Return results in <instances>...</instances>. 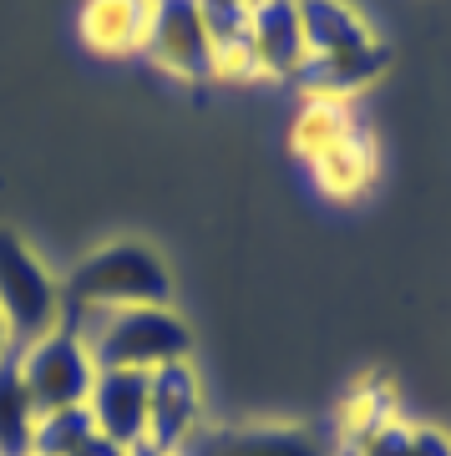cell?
<instances>
[{
  "label": "cell",
  "instance_id": "6da1fadb",
  "mask_svg": "<svg viewBox=\"0 0 451 456\" xmlns=\"http://www.w3.org/2000/svg\"><path fill=\"white\" fill-rule=\"evenodd\" d=\"M66 325L81 335L97 370H162L173 360H193V330L173 305H137V310L77 314Z\"/></svg>",
  "mask_w": 451,
  "mask_h": 456
},
{
  "label": "cell",
  "instance_id": "7a4b0ae2",
  "mask_svg": "<svg viewBox=\"0 0 451 456\" xmlns=\"http://www.w3.org/2000/svg\"><path fill=\"white\" fill-rule=\"evenodd\" d=\"M66 294V320L102 310H137V305H173V274L162 264L158 248L122 239L102 244L62 279Z\"/></svg>",
  "mask_w": 451,
  "mask_h": 456
},
{
  "label": "cell",
  "instance_id": "3957f363",
  "mask_svg": "<svg viewBox=\"0 0 451 456\" xmlns=\"http://www.w3.org/2000/svg\"><path fill=\"white\" fill-rule=\"evenodd\" d=\"M0 320L11 330L16 350H31L46 335L66 325V294L62 279L36 259L31 244L16 233H0Z\"/></svg>",
  "mask_w": 451,
  "mask_h": 456
},
{
  "label": "cell",
  "instance_id": "277c9868",
  "mask_svg": "<svg viewBox=\"0 0 451 456\" xmlns=\"http://www.w3.org/2000/svg\"><path fill=\"white\" fill-rule=\"evenodd\" d=\"M16 370L41 416L66 406H86V395L97 386V360L86 355V345L71 325H62L31 350H16Z\"/></svg>",
  "mask_w": 451,
  "mask_h": 456
},
{
  "label": "cell",
  "instance_id": "5b68a950",
  "mask_svg": "<svg viewBox=\"0 0 451 456\" xmlns=\"http://www.w3.org/2000/svg\"><path fill=\"white\" fill-rule=\"evenodd\" d=\"M203 426H209V416H203V380H198L193 360H173L147 375V452L183 456V446Z\"/></svg>",
  "mask_w": 451,
  "mask_h": 456
},
{
  "label": "cell",
  "instance_id": "8992f818",
  "mask_svg": "<svg viewBox=\"0 0 451 456\" xmlns=\"http://www.w3.org/2000/svg\"><path fill=\"white\" fill-rule=\"evenodd\" d=\"M183 456H340L335 436L305 421H234L203 426Z\"/></svg>",
  "mask_w": 451,
  "mask_h": 456
},
{
  "label": "cell",
  "instance_id": "52a82bcc",
  "mask_svg": "<svg viewBox=\"0 0 451 456\" xmlns=\"http://www.w3.org/2000/svg\"><path fill=\"white\" fill-rule=\"evenodd\" d=\"M143 56L177 82H213V36L203 26L198 0H158Z\"/></svg>",
  "mask_w": 451,
  "mask_h": 456
},
{
  "label": "cell",
  "instance_id": "ba28073f",
  "mask_svg": "<svg viewBox=\"0 0 451 456\" xmlns=\"http://www.w3.org/2000/svg\"><path fill=\"white\" fill-rule=\"evenodd\" d=\"M158 0H86L81 5V46L102 61H132L147 51Z\"/></svg>",
  "mask_w": 451,
  "mask_h": 456
},
{
  "label": "cell",
  "instance_id": "9c48e42d",
  "mask_svg": "<svg viewBox=\"0 0 451 456\" xmlns=\"http://www.w3.org/2000/svg\"><path fill=\"white\" fill-rule=\"evenodd\" d=\"M249 41L258 51L264 82H299V71L309 61L305 26H299V0H254Z\"/></svg>",
  "mask_w": 451,
  "mask_h": 456
},
{
  "label": "cell",
  "instance_id": "30bf717a",
  "mask_svg": "<svg viewBox=\"0 0 451 456\" xmlns=\"http://www.w3.org/2000/svg\"><path fill=\"white\" fill-rule=\"evenodd\" d=\"M86 411H92L102 436H112L137 452L147 436V375L143 370H97Z\"/></svg>",
  "mask_w": 451,
  "mask_h": 456
},
{
  "label": "cell",
  "instance_id": "8fae6325",
  "mask_svg": "<svg viewBox=\"0 0 451 456\" xmlns=\"http://www.w3.org/2000/svg\"><path fill=\"white\" fill-rule=\"evenodd\" d=\"M390 51L375 41L365 51H340V56H309L305 71H299V86H305V97H340L350 102L360 97L365 86L381 82V71H386Z\"/></svg>",
  "mask_w": 451,
  "mask_h": 456
},
{
  "label": "cell",
  "instance_id": "7c38bea8",
  "mask_svg": "<svg viewBox=\"0 0 451 456\" xmlns=\"http://www.w3.org/2000/svg\"><path fill=\"white\" fill-rule=\"evenodd\" d=\"M299 26H305L309 56H340V51L375 46L371 26L350 0H299Z\"/></svg>",
  "mask_w": 451,
  "mask_h": 456
},
{
  "label": "cell",
  "instance_id": "4fadbf2b",
  "mask_svg": "<svg viewBox=\"0 0 451 456\" xmlns=\"http://www.w3.org/2000/svg\"><path fill=\"white\" fill-rule=\"evenodd\" d=\"M309 178L320 183V193H330V198H360L375 178L371 132L355 127L350 137H340L335 147H324L320 158H309Z\"/></svg>",
  "mask_w": 451,
  "mask_h": 456
},
{
  "label": "cell",
  "instance_id": "5bb4252c",
  "mask_svg": "<svg viewBox=\"0 0 451 456\" xmlns=\"http://www.w3.org/2000/svg\"><path fill=\"white\" fill-rule=\"evenodd\" d=\"M386 421H396V401H390V386H381V380H365V386H355L345 401H340V416H335V446L340 456L355 452L365 436H375Z\"/></svg>",
  "mask_w": 451,
  "mask_h": 456
},
{
  "label": "cell",
  "instance_id": "9a60e30c",
  "mask_svg": "<svg viewBox=\"0 0 451 456\" xmlns=\"http://www.w3.org/2000/svg\"><path fill=\"white\" fill-rule=\"evenodd\" d=\"M36 401L16 370V355L0 365V456H31L36 452Z\"/></svg>",
  "mask_w": 451,
  "mask_h": 456
},
{
  "label": "cell",
  "instance_id": "2e32d148",
  "mask_svg": "<svg viewBox=\"0 0 451 456\" xmlns=\"http://www.w3.org/2000/svg\"><path fill=\"white\" fill-rule=\"evenodd\" d=\"M355 132V112H350V102H340V97H305V107H299V117H294V132H290V142L299 158H320L324 147H335L340 137H350Z\"/></svg>",
  "mask_w": 451,
  "mask_h": 456
},
{
  "label": "cell",
  "instance_id": "e0dca14e",
  "mask_svg": "<svg viewBox=\"0 0 451 456\" xmlns=\"http://www.w3.org/2000/svg\"><path fill=\"white\" fill-rule=\"evenodd\" d=\"M97 436V421L86 406H66L36 416V452L31 456H77L86 441Z\"/></svg>",
  "mask_w": 451,
  "mask_h": 456
},
{
  "label": "cell",
  "instance_id": "ac0fdd59",
  "mask_svg": "<svg viewBox=\"0 0 451 456\" xmlns=\"http://www.w3.org/2000/svg\"><path fill=\"white\" fill-rule=\"evenodd\" d=\"M213 82H228V86L264 82V71H258V51H254V41H249V36L213 41Z\"/></svg>",
  "mask_w": 451,
  "mask_h": 456
},
{
  "label": "cell",
  "instance_id": "d6986e66",
  "mask_svg": "<svg viewBox=\"0 0 451 456\" xmlns=\"http://www.w3.org/2000/svg\"><path fill=\"white\" fill-rule=\"evenodd\" d=\"M406 456H451V436L441 431V426H416V421H411Z\"/></svg>",
  "mask_w": 451,
  "mask_h": 456
},
{
  "label": "cell",
  "instance_id": "ffe728a7",
  "mask_svg": "<svg viewBox=\"0 0 451 456\" xmlns=\"http://www.w3.org/2000/svg\"><path fill=\"white\" fill-rule=\"evenodd\" d=\"M77 456H132V446H122V441H112V436H102V431H97V436L86 441Z\"/></svg>",
  "mask_w": 451,
  "mask_h": 456
},
{
  "label": "cell",
  "instance_id": "44dd1931",
  "mask_svg": "<svg viewBox=\"0 0 451 456\" xmlns=\"http://www.w3.org/2000/svg\"><path fill=\"white\" fill-rule=\"evenodd\" d=\"M11 355H16V345H11V330H5V320H0V365H5Z\"/></svg>",
  "mask_w": 451,
  "mask_h": 456
},
{
  "label": "cell",
  "instance_id": "7402d4cb",
  "mask_svg": "<svg viewBox=\"0 0 451 456\" xmlns=\"http://www.w3.org/2000/svg\"><path fill=\"white\" fill-rule=\"evenodd\" d=\"M209 5H254V0H209Z\"/></svg>",
  "mask_w": 451,
  "mask_h": 456
},
{
  "label": "cell",
  "instance_id": "603a6c76",
  "mask_svg": "<svg viewBox=\"0 0 451 456\" xmlns=\"http://www.w3.org/2000/svg\"><path fill=\"white\" fill-rule=\"evenodd\" d=\"M132 456H162V452H147V446H137V452H132Z\"/></svg>",
  "mask_w": 451,
  "mask_h": 456
}]
</instances>
